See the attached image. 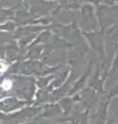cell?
<instances>
[{"instance_id":"6da1fadb","label":"cell","mask_w":118,"mask_h":124,"mask_svg":"<svg viewBox=\"0 0 118 124\" xmlns=\"http://www.w3.org/2000/svg\"><path fill=\"white\" fill-rule=\"evenodd\" d=\"M11 86H13V82L9 79H5L3 80V82L1 83V87L4 91H8L11 89Z\"/></svg>"},{"instance_id":"7a4b0ae2","label":"cell","mask_w":118,"mask_h":124,"mask_svg":"<svg viewBox=\"0 0 118 124\" xmlns=\"http://www.w3.org/2000/svg\"><path fill=\"white\" fill-rule=\"evenodd\" d=\"M8 63L4 60V59H0V73H4L6 70H7V68H8Z\"/></svg>"}]
</instances>
